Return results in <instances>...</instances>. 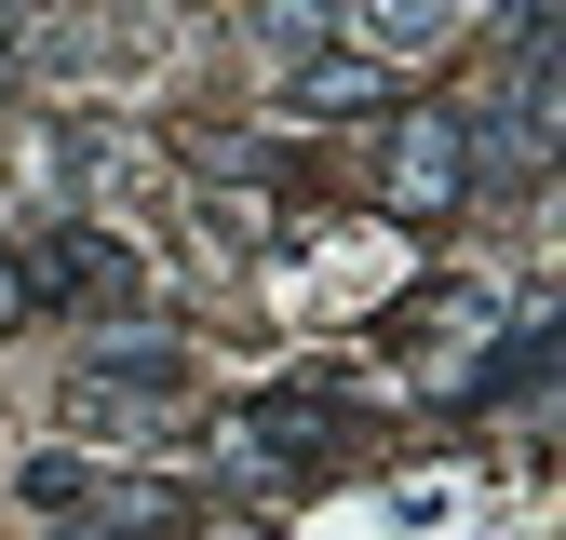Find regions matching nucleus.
<instances>
[{"label": "nucleus", "instance_id": "nucleus-3", "mask_svg": "<svg viewBox=\"0 0 566 540\" xmlns=\"http://www.w3.org/2000/svg\"><path fill=\"white\" fill-rule=\"evenodd\" d=\"M324 14H337V0H256V28H270V41H311Z\"/></svg>", "mask_w": 566, "mask_h": 540}, {"label": "nucleus", "instance_id": "nucleus-1", "mask_svg": "<svg viewBox=\"0 0 566 540\" xmlns=\"http://www.w3.org/2000/svg\"><path fill=\"white\" fill-rule=\"evenodd\" d=\"M459 189H472V135H459L446 108L391 122V149H378V202H391V217H446Z\"/></svg>", "mask_w": 566, "mask_h": 540}, {"label": "nucleus", "instance_id": "nucleus-2", "mask_svg": "<svg viewBox=\"0 0 566 540\" xmlns=\"http://www.w3.org/2000/svg\"><path fill=\"white\" fill-rule=\"evenodd\" d=\"M297 95H311V108H378V95H391V68H311Z\"/></svg>", "mask_w": 566, "mask_h": 540}, {"label": "nucleus", "instance_id": "nucleus-4", "mask_svg": "<svg viewBox=\"0 0 566 540\" xmlns=\"http://www.w3.org/2000/svg\"><path fill=\"white\" fill-rule=\"evenodd\" d=\"M14 298H28V284H14V270H0V324H14Z\"/></svg>", "mask_w": 566, "mask_h": 540}]
</instances>
